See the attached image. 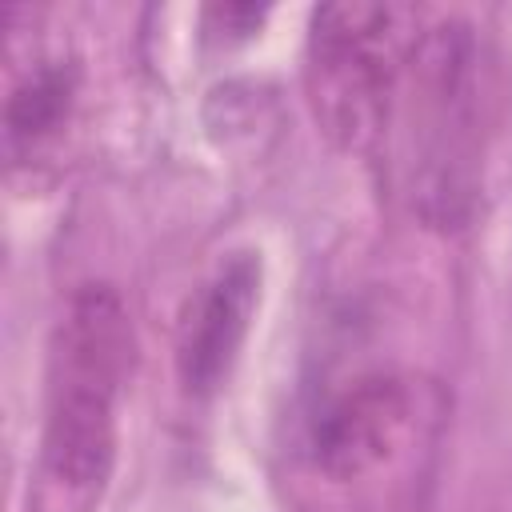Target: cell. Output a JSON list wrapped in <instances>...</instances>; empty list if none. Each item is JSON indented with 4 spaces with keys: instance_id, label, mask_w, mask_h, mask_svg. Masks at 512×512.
I'll list each match as a JSON object with an SVG mask.
<instances>
[{
    "instance_id": "1",
    "label": "cell",
    "mask_w": 512,
    "mask_h": 512,
    "mask_svg": "<svg viewBox=\"0 0 512 512\" xmlns=\"http://www.w3.org/2000/svg\"><path fill=\"white\" fill-rule=\"evenodd\" d=\"M132 316L116 288L88 284L52 336L44 460L68 488H100L116 460V408L132 372Z\"/></svg>"
},
{
    "instance_id": "2",
    "label": "cell",
    "mask_w": 512,
    "mask_h": 512,
    "mask_svg": "<svg viewBox=\"0 0 512 512\" xmlns=\"http://www.w3.org/2000/svg\"><path fill=\"white\" fill-rule=\"evenodd\" d=\"M480 56L472 28L436 24L408 56L412 200L432 228H460L480 180Z\"/></svg>"
},
{
    "instance_id": "3",
    "label": "cell",
    "mask_w": 512,
    "mask_h": 512,
    "mask_svg": "<svg viewBox=\"0 0 512 512\" xmlns=\"http://www.w3.org/2000/svg\"><path fill=\"white\" fill-rule=\"evenodd\" d=\"M392 4H324L308 28V100L320 128L348 152H368L392 116L412 44Z\"/></svg>"
},
{
    "instance_id": "4",
    "label": "cell",
    "mask_w": 512,
    "mask_h": 512,
    "mask_svg": "<svg viewBox=\"0 0 512 512\" xmlns=\"http://www.w3.org/2000/svg\"><path fill=\"white\" fill-rule=\"evenodd\" d=\"M260 300V260L252 252H232L204 276L180 308L176 324V376L188 396H212L248 336Z\"/></svg>"
},
{
    "instance_id": "5",
    "label": "cell",
    "mask_w": 512,
    "mask_h": 512,
    "mask_svg": "<svg viewBox=\"0 0 512 512\" xmlns=\"http://www.w3.org/2000/svg\"><path fill=\"white\" fill-rule=\"evenodd\" d=\"M404 428V392L392 376H360L336 392L312 428L316 464L332 476H360L376 468Z\"/></svg>"
},
{
    "instance_id": "6",
    "label": "cell",
    "mask_w": 512,
    "mask_h": 512,
    "mask_svg": "<svg viewBox=\"0 0 512 512\" xmlns=\"http://www.w3.org/2000/svg\"><path fill=\"white\" fill-rule=\"evenodd\" d=\"M64 96L68 84L60 72H40L32 76L12 100H8V140H36L52 132V124L64 116Z\"/></svg>"
}]
</instances>
